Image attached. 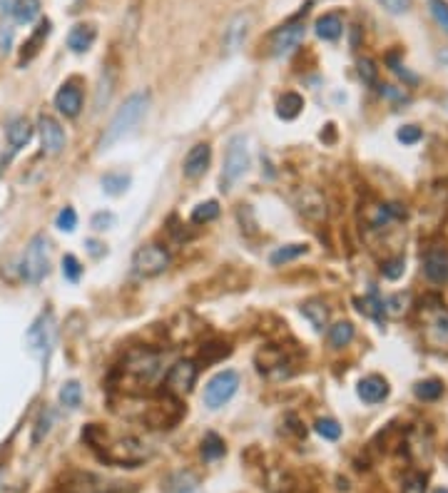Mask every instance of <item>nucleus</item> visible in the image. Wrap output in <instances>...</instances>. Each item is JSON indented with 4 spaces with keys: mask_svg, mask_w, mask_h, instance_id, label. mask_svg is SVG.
Here are the masks:
<instances>
[{
    "mask_svg": "<svg viewBox=\"0 0 448 493\" xmlns=\"http://www.w3.org/2000/svg\"><path fill=\"white\" fill-rule=\"evenodd\" d=\"M147 107H150V92L147 90L133 92V95L118 107V112L112 115V120L107 122L105 133H102L100 140H97V150L105 153V150H110L112 145H118L123 138H128V135L138 128V122L145 117Z\"/></svg>",
    "mask_w": 448,
    "mask_h": 493,
    "instance_id": "nucleus-1",
    "label": "nucleus"
},
{
    "mask_svg": "<svg viewBox=\"0 0 448 493\" xmlns=\"http://www.w3.org/2000/svg\"><path fill=\"white\" fill-rule=\"evenodd\" d=\"M23 279L38 284L47 277L50 272V242H47L45 234H35V237L28 242L26 252H23Z\"/></svg>",
    "mask_w": 448,
    "mask_h": 493,
    "instance_id": "nucleus-2",
    "label": "nucleus"
},
{
    "mask_svg": "<svg viewBox=\"0 0 448 493\" xmlns=\"http://www.w3.org/2000/svg\"><path fill=\"white\" fill-rule=\"evenodd\" d=\"M55 336H57V321H55V314L47 309V311H43V314L30 324V329H28V334H26L28 351H30L35 359L47 361L52 346H55Z\"/></svg>",
    "mask_w": 448,
    "mask_h": 493,
    "instance_id": "nucleus-3",
    "label": "nucleus"
},
{
    "mask_svg": "<svg viewBox=\"0 0 448 493\" xmlns=\"http://www.w3.org/2000/svg\"><path fill=\"white\" fill-rule=\"evenodd\" d=\"M250 170V148H247L245 135H235L227 145L222 167V189H230L235 182H240Z\"/></svg>",
    "mask_w": 448,
    "mask_h": 493,
    "instance_id": "nucleus-4",
    "label": "nucleus"
},
{
    "mask_svg": "<svg viewBox=\"0 0 448 493\" xmlns=\"http://www.w3.org/2000/svg\"><path fill=\"white\" fill-rule=\"evenodd\" d=\"M169 262V252L164 250L162 244L157 242H150V244H142L133 257V272L142 279H152V277H159L162 272H167Z\"/></svg>",
    "mask_w": 448,
    "mask_h": 493,
    "instance_id": "nucleus-5",
    "label": "nucleus"
},
{
    "mask_svg": "<svg viewBox=\"0 0 448 493\" xmlns=\"http://www.w3.org/2000/svg\"><path fill=\"white\" fill-rule=\"evenodd\" d=\"M159 369H162V354L150 349L130 351L123 361V372L138 384H150L159 374Z\"/></svg>",
    "mask_w": 448,
    "mask_h": 493,
    "instance_id": "nucleus-6",
    "label": "nucleus"
},
{
    "mask_svg": "<svg viewBox=\"0 0 448 493\" xmlns=\"http://www.w3.org/2000/svg\"><path fill=\"white\" fill-rule=\"evenodd\" d=\"M304 16H306V8L294 18V21L284 23L281 28H276L269 38V52L274 57H284L289 52H294L296 48L301 45L306 35V23H304Z\"/></svg>",
    "mask_w": 448,
    "mask_h": 493,
    "instance_id": "nucleus-7",
    "label": "nucleus"
},
{
    "mask_svg": "<svg viewBox=\"0 0 448 493\" xmlns=\"http://www.w3.org/2000/svg\"><path fill=\"white\" fill-rule=\"evenodd\" d=\"M240 389V374L232 372V369H224V372L214 374L212 379L204 387V406L207 409H222L224 404H230L232 397Z\"/></svg>",
    "mask_w": 448,
    "mask_h": 493,
    "instance_id": "nucleus-8",
    "label": "nucleus"
},
{
    "mask_svg": "<svg viewBox=\"0 0 448 493\" xmlns=\"http://www.w3.org/2000/svg\"><path fill=\"white\" fill-rule=\"evenodd\" d=\"M197 374H199V366L194 364L192 359H179L169 366L167 377H164V394L167 397H184V394L192 392L194 382H197Z\"/></svg>",
    "mask_w": 448,
    "mask_h": 493,
    "instance_id": "nucleus-9",
    "label": "nucleus"
},
{
    "mask_svg": "<svg viewBox=\"0 0 448 493\" xmlns=\"http://www.w3.org/2000/svg\"><path fill=\"white\" fill-rule=\"evenodd\" d=\"M147 456H150L147 443H142L140 438L133 436L110 443L107 451L102 453V458H107L110 463H120V466H140Z\"/></svg>",
    "mask_w": 448,
    "mask_h": 493,
    "instance_id": "nucleus-10",
    "label": "nucleus"
},
{
    "mask_svg": "<svg viewBox=\"0 0 448 493\" xmlns=\"http://www.w3.org/2000/svg\"><path fill=\"white\" fill-rule=\"evenodd\" d=\"M38 135H40V145L45 155H60L65 150V130L62 125L50 115H40L38 117Z\"/></svg>",
    "mask_w": 448,
    "mask_h": 493,
    "instance_id": "nucleus-11",
    "label": "nucleus"
},
{
    "mask_svg": "<svg viewBox=\"0 0 448 493\" xmlns=\"http://www.w3.org/2000/svg\"><path fill=\"white\" fill-rule=\"evenodd\" d=\"M294 202H296V209H299L309 222H324L326 214H329L324 194L316 187H301L299 192H296Z\"/></svg>",
    "mask_w": 448,
    "mask_h": 493,
    "instance_id": "nucleus-12",
    "label": "nucleus"
},
{
    "mask_svg": "<svg viewBox=\"0 0 448 493\" xmlns=\"http://www.w3.org/2000/svg\"><path fill=\"white\" fill-rule=\"evenodd\" d=\"M209 162H212V148H209L207 143H197L194 148H189L187 155H184V162H182L184 177L199 179L209 170Z\"/></svg>",
    "mask_w": 448,
    "mask_h": 493,
    "instance_id": "nucleus-13",
    "label": "nucleus"
},
{
    "mask_svg": "<svg viewBox=\"0 0 448 493\" xmlns=\"http://www.w3.org/2000/svg\"><path fill=\"white\" fill-rule=\"evenodd\" d=\"M423 275L433 284H448V250L431 247L423 257Z\"/></svg>",
    "mask_w": 448,
    "mask_h": 493,
    "instance_id": "nucleus-14",
    "label": "nucleus"
},
{
    "mask_svg": "<svg viewBox=\"0 0 448 493\" xmlns=\"http://www.w3.org/2000/svg\"><path fill=\"white\" fill-rule=\"evenodd\" d=\"M426 336L431 344H446L448 341V309L438 306H428L426 309Z\"/></svg>",
    "mask_w": 448,
    "mask_h": 493,
    "instance_id": "nucleus-15",
    "label": "nucleus"
},
{
    "mask_svg": "<svg viewBox=\"0 0 448 493\" xmlns=\"http://www.w3.org/2000/svg\"><path fill=\"white\" fill-rule=\"evenodd\" d=\"M55 107L60 115L77 117L82 112V90L75 82H65V85L55 92Z\"/></svg>",
    "mask_w": 448,
    "mask_h": 493,
    "instance_id": "nucleus-16",
    "label": "nucleus"
},
{
    "mask_svg": "<svg viewBox=\"0 0 448 493\" xmlns=\"http://www.w3.org/2000/svg\"><path fill=\"white\" fill-rule=\"evenodd\" d=\"M357 392L364 404H381L383 399L388 397V382L383 377L371 374V377H364L362 382H359Z\"/></svg>",
    "mask_w": 448,
    "mask_h": 493,
    "instance_id": "nucleus-17",
    "label": "nucleus"
},
{
    "mask_svg": "<svg viewBox=\"0 0 448 493\" xmlns=\"http://www.w3.org/2000/svg\"><path fill=\"white\" fill-rule=\"evenodd\" d=\"M6 138H8V145H11V153H21V150L33 140V125L26 117H16V120H11V125H8Z\"/></svg>",
    "mask_w": 448,
    "mask_h": 493,
    "instance_id": "nucleus-18",
    "label": "nucleus"
},
{
    "mask_svg": "<svg viewBox=\"0 0 448 493\" xmlns=\"http://www.w3.org/2000/svg\"><path fill=\"white\" fill-rule=\"evenodd\" d=\"M50 31H52L50 21H40V23H38V28L33 31V35L28 38L26 45H23V52H21V62H23V65H26V62H30L33 57L40 52V48L45 45V40H47V35H50Z\"/></svg>",
    "mask_w": 448,
    "mask_h": 493,
    "instance_id": "nucleus-19",
    "label": "nucleus"
},
{
    "mask_svg": "<svg viewBox=\"0 0 448 493\" xmlns=\"http://www.w3.org/2000/svg\"><path fill=\"white\" fill-rule=\"evenodd\" d=\"M95 38H97L95 26L80 23V26H75L67 33V48H70L72 52H87L92 48V43H95Z\"/></svg>",
    "mask_w": 448,
    "mask_h": 493,
    "instance_id": "nucleus-20",
    "label": "nucleus"
},
{
    "mask_svg": "<svg viewBox=\"0 0 448 493\" xmlns=\"http://www.w3.org/2000/svg\"><path fill=\"white\" fill-rule=\"evenodd\" d=\"M314 33L326 43L339 40V38H342V33H344L342 16H339V13H326V16H321L319 21H316V26H314Z\"/></svg>",
    "mask_w": 448,
    "mask_h": 493,
    "instance_id": "nucleus-21",
    "label": "nucleus"
},
{
    "mask_svg": "<svg viewBox=\"0 0 448 493\" xmlns=\"http://www.w3.org/2000/svg\"><path fill=\"white\" fill-rule=\"evenodd\" d=\"M247 31H250V16H237L227 26V31H224V48H227V52L240 50V45L247 38Z\"/></svg>",
    "mask_w": 448,
    "mask_h": 493,
    "instance_id": "nucleus-22",
    "label": "nucleus"
},
{
    "mask_svg": "<svg viewBox=\"0 0 448 493\" xmlns=\"http://www.w3.org/2000/svg\"><path fill=\"white\" fill-rule=\"evenodd\" d=\"M403 217H406V209H403L401 204H393V202L379 204L376 212H374V217H371V227L374 229L388 227V224H393V222H401Z\"/></svg>",
    "mask_w": 448,
    "mask_h": 493,
    "instance_id": "nucleus-23",
    "label": "nucleus"
},
{
    "mask_svg": "<svg viewBox=\"0 0 448 493\" xmlns=\"http://www.w3.org/2000/svg\"><path fill=\"white\" fill-rule=\"evenodd\" d=\"M301 110H304V97H301L299 92H284V95L279 97L276 115H279L281 120H294V117L301 115Z\"/></svg>",
    "mask_w": 448,
    "mask_h": 493,
    "instance_id": "nucleus-24",
    "label": "nucleus"
},
{
    "mask_svg": "<svg viewBox=\"0 0 448 493\" xmlns=\"http://www.w3.org/2000/svg\"><path fill=\"white\" fill-rule=\"evenodd\" d=\"M306 252H309V247H306V244H301V242L284 244V247H276V250L271 252L269 262H271V267H281V265H289V262L299 260V257H304Z\"/></svg>",
    "mask_w": 448,
    "mask_h": 493,
    "instance_id": "nucleus-25",
    "label": "nucleus"
},
{
    "mask_svg": "<svg viewBox=\"0 0 448 493\" xmlns=\"http://www.w3.org/2000/svg\"><path fill=\"white\" fill-rule=\"evenodd\" d=\"M354 341V324L352 321H336L334 326H329V344L334 349H344Z\"/></svg>",
    "mask_w": 448,
    "mask_h": 493,
    "instance_id": "nucleus-26",
    "label": "nucleus"
},
{
    "mask_svg": "<svg viewBox=\"0 0 448 493\" xmlns=\"http://www.w3.org/2000/svg\"><path fill=\"white\" fill-rule=\"evenodd\" d=\"M301 311H304V316L311 321V326L316 331H324V326L329 324V309H326L324 301H306L301 306Z\"/></svg>",
    "mask_w": 448,
    "mask_h": 493,
    "instance_id": "nucleus-27",
    "label": "nucleus"
},
{
    "mask_svg": "<svg viewBox=\"0 0 448 493\" xmlns=\"http://www.w3.org/2000/svg\"><path fill=\"white\" fill-rule=\"evenodd\" d=\"M100 182H102V189H105L107 194H112V197H120V194L128 192V187H130V182H133V179H130V175H125V172H107Z\"/></svg>",
    "mask_w": 448,
    "mask_h": 493,
    "instance_id": "nucleus-28",
    "label": "nucleus"
},
{
    "mask_svg": "<svg viewBox=\"0 0 448 493\" xmlns=\"http://www.w3.org/2000/svg\"><path fill=\"white\" fill-rule=\"evenodd\" d=\"M217 217H219V202H217V199L199 202L197 207L192 209V214H189L192 224H209V222H214Z\"/></svg>",
    "mask_w": 448,
    "mask_h": 493,
    "instance_id": "nucleus-29",
    "label": "nucleus"
},
{
    "mask_svg": "<svg viewBox=\"0 0 448 493\" xmlns=\"http://www.w3.org/2000/svg\"><path fill=\"white\" fill-rule=\"evenodd\" d=\"M413 394L421 401H436V399L443 397V384L438 379H423V382H418L413 387Z\"/></svg>",
    "mask_w": 448,
    "mask_h": 493,
    "instance_id": "nucleus-30",
    "label": "nucleus"
},
{
    "mask_svg": "<svg viewBox=\"0 0 448 493\" xmlns=\"http://www.w3.org/2000/svg\"><path fill=\"white\" fill-rule=\"evenodd\" d=\"M224 441L217 436V433H207L202 441V458L204 461H217V458L224 456Z\"/></svg>",
    "mask_w": 448,
    "mask_h": 493,
    "instance_id": "nucleus-31",
    "label": "nucleus"
},
{
    "mask_svg": "<svg viewBox=\"0 0 448 493\" xmlns=\"http://www.w3.org/2000/svg\"><path fill=\"white\" fill-rule=\"evenodd\" d=\"M38 16H40V0H23L21 6L16 8V13H13V18H16L21 26L33 23Z\"/></svg>",
    "mask_w": 448,
    "mask_h": 493,
    "instance_id": "nucleus-32",
    "label": "nucleus"
},
{
    "mask_svg": "<svg viewBox=\"0 0 448 493\" xmlns=\"http://www.w3.org/2000/svg\"><path fill=\"white\" fill-rule=\"evenodd\" d=\"M82 401V387L77 382H65L60 389V404L67 409H77Z\"/></svg>",
    "mask_w": 448,
    "mask_h": 493,
    "instance_id": "nucleus-33",
    "label": "nucleus"
},
{
    "mask_svg": "<svg viewBox=\"0 0 448 493\" xmlns=\"http://www.w3.org/2000/svg\"><path fill=\"white\" fill-rule=\"evenodd\" d=\"M112 82H115V77H112L110 70L102 72L100 77V85H97V95H95V110L100 112L102 107L110 102V95H112Z\"/></svg>",
    "mask_w": 448,
    "mask_h": 493,
    "instance_id": "nucleus-34",
    "label": "nucleus"
},
{
    "mask_svg": "<svg viewBox=\"0 0 448 493\" xmlns=\"http://www.w3.org/2000/svg\"><path fill=\"white\" fill-rule=\"evenodd\" d=\"M403 272H406V260H403V257H391V260H386L381 265V275H383V279H388V282L401 279Z\"/></svg>",
    "mask_w": 448,
    "mask_h": 493,
    "instance_id": "nucleus-35",
    "label": "nucleus"
},
{
    "mask_svg": "<svg viewBox=\"0 0 448 493\" xmlns=\"http://www.w3.org/2000/svg\"><path fill=\"white\" fill-rule=\"evenodd\" d=\"M314 428L321 438H326V441L342 438V426H339V421H334V419H319V421L314 423Z\"/></svg>",
    "mask_w": 448,
    "mask_h": 493,
    "instance_id": "nucleus-36",
    "label": "nucleus"
},
{
    "mask_svg": "<svg viewBox=\"0 0 448 493\" xmlns=\"http://www.w3.org/2000/svg\"><path fill=\"white\" fill-rule=\"evenodd\" d=\"M62 277H65L67 282H80V277H82V265H80V260H77L75 255H65L62 257Z\"/></svg>",
    "mask_w": 448,
    "mask_h": 493,
    "instance_id": "nucleus-37",
    "label": "nucleus"
},
{
    "mask_svg": "<svg viewBox=\"0 0 448 493\" xmlns=\"http://www.w3.org/2000/svg\"><path fill=\"white\" fill-rule=\"evenodd\" d=\"M428 8H431L433 21L438 23L443 33H448V3L446 0H428Z\"/></svg>",
    "mask_w": 448,
    "mask_h": 493,
    "instance_id": "nucleus-38",
    "label": "nucleus"
},
{
    "mask_svg": "<svg viewBox=\"0 0 448 493\" xmlns=\"http://www.w3.org/2000/svg\"><path fill=\"white\" fill-rule=\"evenodd\" d=\"M55 227L60 229V232H75L77 227V212L72 207H62L60 212H57L55 217Z\"/></svg>",
    "mask_w": 448,
    "mask_h": 493,
    "instance_id": "nucleus-39",
    "label": "nucleus"
},
{
    "mask_svg": "<svg viewBox=\"0 0 448 493\" xmlns=\"http://www.w3.org/2000/svg\"><path fill=\"white\" fill-rule=\"evenodd\" d=\"M115 222H118V217H115L112 212H97V214H92V219H90L92 229H97V232L112 229V227H115Z\"/></svg>",
    "mask_w": 448,
    "mask_h": 493,
    "instance_id": "nucleus-40",
    "label": "nucleus"
},
{
    "mask_svg": "<svg viewBox=\"0 0 448 493\" xmlns=\"http://www.w3.org/2000/svg\"><path fill=\"white\" fill-rule=\"evenodd\" d=\"M396 138H398V143H403V145H416L418 140L423 138V133H421V128H416V125H403V128L396 133Z\"/></svg>",
    "mask_w": 448,
    "mask_h": 493,
    "instance_id": "nucleus-41",
    "label": "nucleus"
},
{
    "mask_svg": "<svg viewBox=\"0 0 448 493\" xmlns=\"http://www.w3.org/2000/svg\"><path fill=\"white\" fill-rule=\"evenodd\" d=\"M359 75H362L364 82H369V85H374L376 82V65H374L369 57H364V60H359Z\"/></svg>",
    "mask_w": 448,
    "mask_h": 493,
    "instance_id": "nucleus-42",
    "label": "nucleus"
},
{
    "mask_svg": "<svg viewBox=\"0 0 448 493\" xmlns=\"http://www.w3.org/2000/svg\"><path fill=\"white\" fill-rule=\"evenodd\" d=\"M50 421H52V414L50 411H43L40 419H38V428H35V436H33V443L43 441V436L50 431Z\"/></svg>",
    "mask_w": 448,
    "mask_h": 493,
    "instance_id": "nucleus-43",
    "label": "nucleus"
},
{
    "mask_svg": "<svg viewBox=\"0 0 448 493\" xmlns=\"http://www.w3.org/2000/svg\"><path fill=\"white\" fill-rule=\"evenodd\" d=\"M379 3H381L391 16H401V13H406L408 6H411V0H379Z\"/></svg>",
    "mask_w": 448,
    "mask_h": 493,
    "instance_id": "nucleus-44",
    "label": "nucleus"
},
{
    "mask_svg": "<svg viewBox=\"0 0 448 493\" xmlns=\"http://www.w3.org/2000/svg\"><path fill=\"white\" fill-rule=\"evenodd\" d=\"M13 50V28H0V55H8Z\"/></svg>",
    "mask_w": 448,
    "mask_h": 493,
    "instance_id": "nucleus-45",
    "label": "nucleus"
},
{
    "mask_svg": "<svg viewBox=\"0 0 448 493\" xmlns=\"http://www.w3.org/2000/svg\"><path fill=\"white\" fill-rule=\"evenodd\" d=\"M379 90H381L383 97H388V100H393V102H408V95H406V92L398 90V87H393V85H381Z\"/></svg>",
    "mask_w": 448,
    "mask_h": 493,
    "instance_id": "nucleus-46",
    "label": "nucleus"
},
{
    "mask_svg": "<svg viewBox=\"0 0 448 493\" xmlns=\"http://www.w3.org/2000/svg\"><path fill=\"white\" fill-rule=\"evenodd\" d=\"M388 62H391V70L396 72V75H401L406 82H416V75H411V72H408L406 67H403L401 62L396 60V55H388Z\"/></svg>",
    "mask_w": 448,
    "mask_h": 493,
    "instance_id": "nucleus-47",
    "label": "nucleus"
},
{
    "mask_svg": "<svg viewBox=\"0 0 448 493\" xmlns=\"http://www.w3.org/2000/svg\"><path fill=\"white\" fill-rule=\"evenodd\" d=\"M87 250H90V255L92 257H100V255H105V247H102L100 242H95V239H87Z\"/></svg>",
    "mask_w": 448,
    "mask_h": 493,
    "instance_id": "nucleus-48",
    "label": "nucleus"
},
{
    "mask_svg": "<svg viewBox=\"0 0 448 493\" xmlns=\"http://www.w3.org/2000/svg\"><path fill=\"white\" fill-rule=\"evenodd\" d=\"M403 493H423V483H421V478H413V481L408 483L406 488H403Z\"/></svg>",
    "mask_w": 448,
    "mask_h": 493,
    "instance_id": "nucleus-49",
    "label": "nucleus"
},
{
    "mask_svg": "<svg viewBox=\"0 0 448 493\" xmlns=\"http://www.w3.org/2000/svg\"><path fill=\"white\" fill-rule=\"evenodd\" d=\"M21 3H23V0H6V3H3V13H6V16H13Z\"/></svg>",
    "mask_w": 448,
    "mask_h": 493,
    "instance_id": "nucleus-50",
    "label": "nucleus"
},
{
    "mask_svg": "<svg viewBox=\"0 0 448 493\" xmlns=\"http://www.w3.org/2000/svg\"><path fill=\"white\" fill-rule=\"evenodd\" d=\"M433 493H448V488H436Z\"/></svg>",
    "mask_w": 448,
    "mask_h": 493,
    "instance_id": "nucleus-51",
    "label": "nucleus"
}]
</instances>
